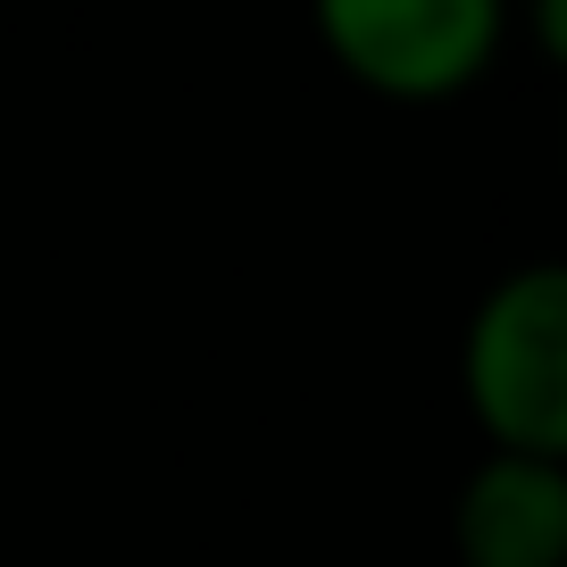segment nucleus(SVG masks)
<instances>
[{
	"instance_id": "nucleus-1",
	"label": "nucleus",
	"mask_w": 567,
	"mask_h": 567,
	"mask_svg": "<svg viewBox=\"0 0 567 567\" xmlns=\"http://www.w3.org/2000/svg\"><path fill=\"white\" fill-rule=\"evenodd\" d=\"M460 401L484 451L567 460V267L526 259L484 284L460 334Z\"/></svg>"
},
{
	"instance_id": "nucleus-3",
	"label": "nucleus",
	"mask_w": 567,
	"mask_h": 567,
	"mask_svg": "<svg viewBox=\"0 0 567 567\" xmlns=\"http://www.w3.org/2000/svg\"><path fill=\"white\" fill-rule=\"evenodd\" d=\"M460 567H567V460L484 451L451 501Z\"/></svg>"
},
{
	"instance_id": "nucleus-2",
	"label": "nucleus",
	"mask_w": 567,
	"mask_h": 567,
	"mask_svg": "<svg viewBox=\"0 0 567 567\" xmlns=\"http://www.w3.org/2000/svg\"><path fill=\"white\" fill-rule=\"evenodd\" d=\"M326 59L392 109H443L501 68L517 0H309Z\"/></svg>"
}]
</instances>
